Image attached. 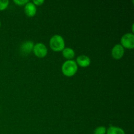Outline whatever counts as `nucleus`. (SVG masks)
Instances as JSON below:
<instances>
[{
    "label": "nucleus",
    "instance_id": "obj_6",
    "mask_svg": "<svg viewBox=\"0 0 134 134\" xmlns=\"http://www.w3.org/2000/svg\"><path fill=\"white\" fill-rule=\"evenodd\" d=\"M24 12L26 15L29 17H33L37 13L36 6L32 2H30L24 5Z\"/></svg>",
    "mask_w": 134,
    "mask_h": 134
},
{
    "label": "nucleus",
    "instance_id": "obj_14",
    "mask_svg": "<svg viewBox=\"0 0 134 134\" xmlns=\"http://www.w3.org/2000/svg\"><path fill=\"white\" fill-rule=\"evenodd\" d=\"M32 3L35 5V6H36V5L39 6V5H41L42 4L44 3V0H34Z\"/></svg>",
    "mask_w": 134,
    "mask_h": 134
},
{
    "label": "nucleus",
    "instance_id": "obj_10",
    "mask_svg": "<svg viewBox=\"0 0 134 134\" xmlns=\"http://www.w3.org/2000/svg\"><path fill=\"white\" fill-rule=\"evenodd\" d=\"M107 134H125L124 130L117 126H111L106 132Z\"/></svg>",
    "mask_w": 134,
    "mask_h": 134
},
{
    "label": "nucleus",
    "instance_id": "obj_15",
    "mask_svg": "<svg viewBox=\"0 0 134 134\" xmlns=\"http://www.w3.org/2000/svg\"><path fill=\"white\" fill-rule=\"evenodd\" d=\"M0 27H1V21H0Z\"/></svg>",
    "mask_w": 134,
    "mask_h": 134
},
{
    "label": "nucleus",
    "instance_id": "obj_9",
    "mask_svg": "<svg viewBox=\"0 0 134 134\" xmlns=\"http://www.w3.org/2000/svg\"><path fill=\"white\" fill-rule=\"evenodd\" d=\"M62 54L65 58L68 59V60H72L74 58L75 53L73 49H72L70 47H65L62 50Z\"/></svg>",
    "mask_w": 134,
    "mask_h": 134
},
{
    "label": "nucleus",
    "instance_id": "obj_3",
    "mask_svg": "<svg viewBox=\"0 0 134 134\" xmlns=\"http://www.w3.org/2000/svg\"><path fill=\"white\" fill-rule=\"evenodd\" d=\"M121 45L124 48L128 49H133L134 48V35L132 33H127L122 35L120 39Z\"/></svg>",
    "mask_w": 134,
    "mask_h": 134
},
{
    "label": "nucleus",
    "instance_id": "obj_11",
    "mask_svg": "<svg viewBox=\"0 0 134 134\" xmlns=\"http://www.w3.org/2000/svg\"><path fill=\"white\" fill-rule=\"evenodd\" d=\"M107 132V129L105 126H98L94 130V134H105Z\"/></svg>",
    "mask_w": 134,
    "mask_h": 134
},
{
    "label": "nucleus",
    "instance_id": "obj_12",
    "mask_svg": "<svg viewBox=\"0 0 134 134\" xmlns=\"http://www.w3.org/2000/svg\"><path fill=\"white\" fill-rule=\"evenodd\" d=\"M9 1L8 0H0V10H3L7 8Z\"/></svg>",
    "mask_w": 134,
    "mask_h": 134
},
{
    "label": "nucleus",
    "instance_id": "obj_13",
    "mask_svg": "<svg viewBox=\"0 0 134 134\" xmlns=\"http://www.w3.org/2000/svg\"><path fill=\"white\" fill-rule=\"evenodd\" d=\"M14 3L17 4L18 5H26L27 3L29 2L28 0H13Z\"/></svg>",
    "mask_w": 134,
    "mask_h": 134
},
{
    "label": "nucleus",
    "instance_id": "obj_7",
    "mask_svg": "<svg viewBox=\"0 0 134 134\" xmlns=\"http://www.w3.org/2000/svg\"><path fill=\"white\" fill-rule=\"evenodd\" d=\"M90 62H91V60L90 58L86 55H80L77 58V64L80 65L82 68H86L90 65Z\"/></svg>",
    "mask_w": 134,
    "mask_h": 134
},
{
    "label": "nucleus",
    "instance_id": "obj_5",
    "mask_svg": "<svg viewBox=\"0 0 134 134\" xmlns=\"http://www.w3.org/2000/svg\"><path fill=\"white\" fill-rule=\"evenodd\" d=\"M124 48L121 44H115L112 48L111 51V55H112L113 58L116 60H119L122 56H124Z\"/></svg>",
    "mask_w": 134,
    "mask_h": 134
},
{
    "label": "nucleus",
    "instance_id": "obj_2",
    "mask_svg": "<svg viewBox=\"0 0 134 134\" xmlns=\"http://www.w3.org/2000/svg\"><path fill=\"white\" fill-rule=\"evenodd\" d=\"M49 45L51 49L56 52L61 51L65 48V41L62 36L60 35H53L50 39Z\"/></svg>",
    "mask_w": 134,
    "mask_h": 134
},
{
    "label": "nucleus",
    "instance_id": "obj_4",
    "mask_svg": "<svg viewBox=\"0 0 134 134\" xmlns=\"http://www.w3.org/2000/svg\"><path fill=\"white\" fill-rule=\"evenodd\" d=\"M33 52L37 57L42 58L47 56L48 53V49L44 44L42 43H37L34 44Z\"/></svg>",
    "mask_w": 134,
    "mask_h": 134
},
{
    "label": "nucleus",
    "instance_id": "obj_1",
    "mask_svg": "<svg viewBox=\"0 0 134 134\" xmlns=\"http://www.w3.org/2000/svg\"><path fill=\"white\" fill-rule=\"evenodd\" d=\"M78 70V66L76 61L73 60H67L64 62L62 66V71L67 77L73 76Z\"/></svg>",
    "mask_w": 134,
    "mask_h": 134
},
{
    "label": "nucleus",
    "instance_id": "obj_8",
    "mask_svg": "<svg viewBox=\"0 0 134 134\" xmlns=\"http://www.w3.org/2000/svg\"><path fill=\"white\" fill-rule=\"evenodd\" d=\"M34 47V42L31 41H26L24 43H22L21 45V51L23 53L27 54L33 51V48Z\"/></svg>",
    "mask_w": 134,
    "mask_h": 134
}]
</instances>
